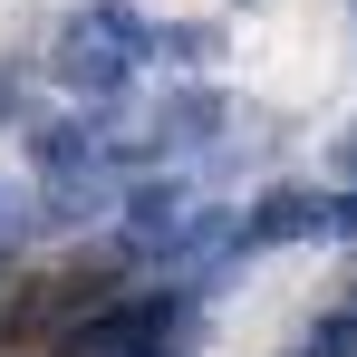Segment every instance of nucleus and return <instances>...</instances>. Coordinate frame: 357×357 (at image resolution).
<instances>
[{"label": "nucleus", "mask_w": 357, "mask_h": 357, "mask_svg": "<svg viewBox=\"0 0 357 357\" xmlns=\"http://www.w3.org/2000/svg\"><path fill=\"white\" fill-rule=\"evenodd\" d=\"M10 241H20V203L0 193V261H10Z\"/></svg>", "instance_id": "obj_7"}, {"label": "nucleus", "mask_w": 357, "mask_h": 357, "mask_svg": "<svg viewBox=\"0 0 357 357\" xmlns=\"http://www.w3.org/2000/svg\"><path fill=\"white\" fill-rule=\"evenodd\" d=\"M348 183H357V135H348Z\"/></svg>", "instance_id": "obj_8"}, {"label": "nucleus", "mask_w": 357, "mask_h": 357, "mask_svg": "<svg viewBox=\"0 0 357 357\" xmlns=\"http://www.w3.org/2000/svg\"><path fill=\"white\" fill-rule=\"evenodd\" d=\"M348 319H357V309H348Z\"/></svg>", "instance_id": "obj_9"}, {"label": "nucleus", "mask_w": 357, "mask_h": 357, "mask_svg": "<svg viewBox=\"0 0 357 357\" xmlns=\"http://www.w3.org/2000/svg\"><path fill=\"white\" fill-rule=\"evenodd\" d=\"M213 126H222V97H213V87H183V97H165V116H155V155L213 145Z\"/></svg>", "instance_id": "obj_3"}, {"label": "nucleus", "mask_w": 357, "mask_h": 357, "mask_svg": "<svg viewBox=\"0 0 357 357\" xmlns=\"http://www.w3.org/2000/svg\"><path fill=\"white\" fill-rule=\"evenodd\" d=\"M155 59L203 68V59H213V29H203V20H165V29H155Z\"/></svg>", "instance_id": "obj_4"}, {"label": "nucleus", "mask_w": 357, "mask_h": 357, "mask_svg": "<svg viewBox=\"0 0 357 357\" xmlns=\"http://www.w3.org/2000/svg\"><path fill=\"white\" fill-rule=\"evenodd\" d=\"M299 232H328V203L299 193V183H271V193L241 213V241H251V251H261V241H299Z\"/></svg>", "instance_id": "obj_2"}, {"label": "nucleus", "mask_w": 357, "mask_h": 357, "mask_svg": "<svg viewBox=\"0 0 357 357\" xmlns=\"http://www.w3.org/2000/svg\"><path fill=\"white\" fill-rule=\"evenodd\" d=\"M348 348H357V319H328V328H319L299 357H348Z\"/></svg>", "instance_id": "obj_5"}, {"label": "nucleus", "mask_w": 357, "mask_h": 357, "mask_svg": "<svg viewBox=\"0 0 357 357\" xmlns=\"http://www.w3.org/2000/svg\"><path fill=\"white\" fill-rule=\"evenodd\" d=\"M135 59H155V29H145L126 0H87V10H68V20H59V49H49V68H59L87 107H107L126 77H135Z\"/></svg>", "instance_id": "obj_1"}, {"label": "nucleus", "mask_w": 357, "mask_h": 357, "mask_svg": "<svg viewBox=\"0 0 357 357\" xmlns=\"http://www.w3.org/2000/svg\"><path fill=\"white\" fill-rule=\"evenodd\" d=\"M328 232H357V183H348V193H328Z\"/></svg>", "instance_id": "obj_6"}]
</instances>
